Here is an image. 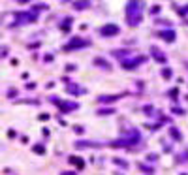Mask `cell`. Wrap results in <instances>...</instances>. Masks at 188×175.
Returning <instances> with one entry per match:
<instances>
[{"label":"cell","instance_id":"cell-16","mask_svg":"<svg viewBox=\"0 0 188 175\" xmlns=\"http://www.w3.org/2000/svg\"><path fill=\"white\" fill-rule=\"evenodd\" d=\"M113 162H115V164H119V166H122V168H126V166H128V164H126L124 160H120V158H115Z\"/></svg>","mask_w":188,"mask_h":175},{"label":"cell","instance_id":"cell-21","mask_svg":"<svg viewBox=\"0 0 188 175\" xmlns=\"http://www.w3.org/2000/svg\"><path fill=\"white\" fill-rule=\"evenodd\" d=\"M17 2H21V4H25V2H28V0H17Z\"/></svg>","mask_w":188,"mask_h":175},{"label":"cell","instance_id":"cell-9","mask_svg":"<svg viewBox=\"0 0 188 175\" xmlns=\"http://www.w3.org/2000/svg\"><path fill=\"white\" fill-rule=\"evenodd\" d=\"M88 6H90V0H79V2H73L75 9H87Z\"/></svg>","mask_w":188,"mask_h":175},{"label":"cell","instance_id":"cell-3","mask_svg":"<svg viewBox=\"0 0 188 175\" xmlns=\"http://www.w3.org/2000/svg\"><path fill=\"white\" fill-rule=\"evenodd\" d=\"M17 23H32V21H38V13L32 9V13H17L15 15Z\"/></svg>","mask_w":188,"mask_h":175},{"label":"cell","instance_id":"cell-14","mask_svg":"<svg viewBox=\"0 0 188 175\" xmlns=\"http://www.w3.org/2000/svg\"><path fill=\"white\" fill-rule=\"evenodd\" d=\"M94 64L96 66H102V68H111L109 62H104V59H94Z\"/></svg>","mask_w":188,"mask_h":175},{"label":"cell","instance_id":"cell-13","mask_svg":"<svg viewBox=\"0 0 188 175\" xmlns=\"http://www.w3.org/2000/svg\"><path fill=\"white\" fill-rule=\"evenodd\" d=\"M119 100V96H100L98 98V102H115Z\"/></svg>","mask_w":188,"mask_h":175},{"label":"cell","instance_id":"cell-17","mask_svg":"<svg viewBox=\"0 0 188 175\" xmlns=\"http://www.w3.org/2000/svg\"><path fill=\"white\" fill-rule=\"evenodd\" d=\"M34 151L38 152V155H43V147H41V145H36V147H34Z\"/></svg>","mask_w":188,"mask_h":175},{"label":"cell","instance_id":"cell-6","mask_svg":"<svg viewBox=\"0 0 188 175\" xmlns=\"http://www.w3.org/2000/svg\"><path fill=\"white\" fill-rule=\"evenodd\" d=\"M102 36H117L119 34V27L117 25H104L100 30Z\"/></svg>","mask_w":188,"mask_h":175},{"label":"cell","instance_id":"cell-7","mask_svg":"<svg viewBox=\"0 0 188 175\" xmlns=\"http://www.w3.org/2000/svg\"><path fill=\"white\" fill-rule=\"evenodd\" d=\"M151 55H152V57H154V60H158L160 64H165V62H168V59H165V55L158 49V47H152L151 49Z\"/></svg>","mask_w":188,"mask_h":175},{"label":"cell","instance_id":"cell-8","mask_svg":"<svg viewBox=\"0 0 188 175\" xmlns=\"http://www.w3.org/2000/svg\"><path fill=\"white\" fill-rule=\"evenodd\" d=\"M158 36L164 38L165 41H173V40H175V30H169V28H168V30H160Z\"/></svg>","mask_w":188,"mask_h":175},{"label":"cell","instance_id":"cell-5","mask_svg":"<svg viewBox=\"0 0 188 175\" xmlns=\"http://www.w3.org/2000/svg\"><path fill=\"white\" fill-rule=\"evenodd\" d=\"M53 102H57V104H59V109H60V111H64V113H68V111H75V109L79 107L75 102H59L57 98H53Z\"/></svg>","mask_w":188,"mask_h":175},{"label":"cell","instance_id":"cell-1","mask_svg":"<svg viewBox=\"0 0 188 175\" xmlns=\"http://www.w3.org/2000/svg\"><path fill=\"white\" fill-rule=\"evenodd\" d=\"M143 8H145V2H143V0H128V4H126V21H128L130 27L139 25Z\"/></svg>","mask_w":188,"mask_h":175},{"label":"cell","instance_id":"cell-2","mask_svg":"<svg viewBox=\"0 0 188 175\" xmlns=\"http://www.w3.org/2000/svg\"><path fill=\"white\" fill-rule=\"evenodd\" d=\"M87 45H88L87 40H83V38H72L64 49H66V51H75V49H83V47H87Z\"/></svg>","mask_w":188,"mask_h":175},{"label":"cell","instance_id":"cell-12","mask_svg":"<svg viewBox=\"0 0 188 175\" xmlns=\"http://www.w3.org/2000/svg\"><path fill=\"white\" fill-rule=\"evenodd\" d=\"M100 143H92V141H75V147H98Z\"/></svg>","mask_w":188,"mask_h":175},{"label":"cell","instance_id":"cell-15","mask_svg":"<svg viewBox=\"0 0 188 175\" xmlns=\"http://www.w3.org/2000/svg\"><path fill=\"white\" fill-rule=\"evenodd\" d=\"M171 75H173V72H171L169 68H164V70H162V77H164V79H169Z\"/></svg>","mask_w":188,"mask_h":175},{"label":"cell","instance_id":"cell-4","mask_svg":"<svg viewBox=\"0 0 188 175\" xmlns=\"http://www.w3.org/2000/svg\"><path fill=\"white\" fill-rule=\"evenodd\" d=\"M141 62H145V57H136V59H122V60H120V66H122V68H136L137 66V64H141Z\"/></svg>","mask_w":188,"mask_h":175},{"label":"cell","instance_id":"cell-19","mask_svg":"<svg viewBox=\"0 0 188 175\" xmlns=\"http://www.w3.org/2000/svg\"><path fill=\"white\" fill-rule=\"evenodd\" d=\"M53 60V55H45V62H51Z\"/></svg>","mask_w":188,"mask_h":175},{"label":"cell","instance_id":"cell-10","mask_svg":"<svg viewBox=\"0 0 188 175\" xmlns=\"http://www.w3.org/2000/svg\"><path fill=\"white\" fill-rule=\"evenodd\" d=\"M70 162H72V164H75V166L79 168V170H83V168H85V160H83V158H77V156H70Z\"/></svg>","mask_w":188,"mask_h":175},{"label":"cell","instance_id":"cell-22","mask_svg":"<svg viewBox=\"0 0 188 175\" xmlns=\"http://www.w3.org/2000/svg\"><path fill=\"white\" fill-rule=\"evenodd\" d=\"M64 2H68V0H64Z\"/></svg>","mask_w":188,"mask_h":175},{"label":"cell","instance_id":"cell-20","mask_svg":"<svg viewBox=\"0 0 188 175\" xmlns=\"http://www.w3.org/2000/svg\"><path fill=\"white\" fill-rule=\"evenodd\" d=\"M62 175H75V173H72V171H66V173H62Z\"/></svg>","mask_w":188,"mask_h":175},{"label":"cell","instance_id":"cell-18","mask_svg":"<svg viewBox=\"0 0 188 175\" xmlns=\"http://www.w3.org/2000/svg\"><path fill=\"white\" fill-rule=\"evenodd\" d=\"M171 134H173V138H175V139H181V136H179V132H177V130H175V128H171Z\"/></svg>","mask_w":188,"mask_h":175},{"label":"cell","instance_id":"cell-11","mask_svg":"<svg viewBox=\"0 0 188 175\" xmlns=\"http://www.w3.org/2000/svg\"><path fill=\"white\" fill-rule=\"evenodd\" d=\"M68 92H72V94H83L85 91L81 89V87H77V85H68Z\"/></svg>","mask_w":188,"mask_h":175}]
</instances>
